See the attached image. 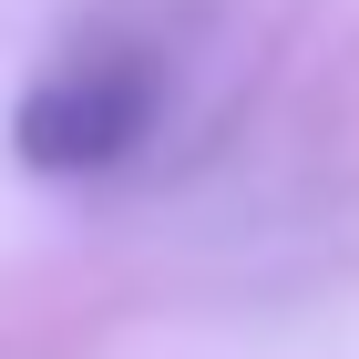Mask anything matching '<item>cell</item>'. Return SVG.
Listing matches in <instances>:
<instances>
[{
    "label": "cell",
    "instance_id": "obj_1",
    "mask_svg": "<svg viewBox=\"0 0 359 359\" xmlns=\"http://www.w3.org/2000/svg\"><path fill=\"white\" fill-rule=\"evenodd\" d=\"M144 113H154V72L144 62H72V72H52L11 113V144L41 175H93V165H123L134 154Z\"/></svg>",
    "mask_w": 359,
    "mask_h": 359
}]
</instances>
